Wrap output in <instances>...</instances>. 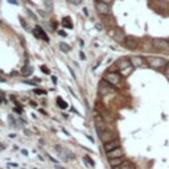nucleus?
<instances>
[{
    "instance_id": "obj_1",
    "label": "nucleus",
    "mask_w": 169,
    "mask_h": 169,
    "mask_svg": "<svg viewBox=\"0 0 169 169\" xmlns=\"http://www.w3.org/2000/svg\"><path fill=\"white\" fill-rule=\"evenodd\" d=\"M54 151H56V153L58 155V157L62 159L63 161H69V160L75 159V155L69 148H63V147H61V145H56L54 147Z\"/></svg>"
},
{
    "instance_id": "obj_2",
    "label": "nucleus",
    "mask_w": 169,
    "mask_h": 169,
    "mask_svg": "<svg viewBox=\"0 0 169 169\" xmlns=\"http://www.w3.org/2000/svg\"><path fill=\"white\" fill-rule=\"evenodd\" d=\"M98 91H99V94L102 95V97H106V95H111L116 91L115 86H112L111 83H108L107 81H104V79H102V81L99 82V86H98Z\"/></svg>"
},
{
    "instance_id": "obj_3",
    "label": "nucleus",
    "mask_w": 169,
    "mask_h": 169,
    "mask_svg": "<svg viewBox=\"0 0 169 169\" xmlns=\"http://www.w3.org/2000/svg\"><path fill=\"white\" fill-rule=\"evenodd\" d=\"M103 79L104 81H107L108 83H111L112 86H122V77L119 73H116V72H108V73H106L103 77Z\"/></svg>"
},
{
    "instance_id": "obj_4",
    "label": "nucleus",
    "mask_w": 169,
    "mask_h": 169,
    "mask_svg": "<svg viewBox=\"0 0 169 169\" xmlns=\"http://www.w3.org/2000/svg\"><path fill=\"white\" fill-rule=\"evenodd\" d=\"M147 61H148V65L151 67H153V69H161V67H165L168 65L167 60L162 57H155V56H151L147 58Z\"/></svg>"
},
{
    "instance_id": "obj_5",
    "label": "nucleus",
    "mask_w": 169,
    "mask_h": 169,
    "mask_svg": "<svg viewBox=\"0 0 169 169\" xmlns=\"http://www.w3.org/2000/svg\"><path fill=\"white\" fill-rule=\"evenodd\" d=\"M95 10H97V12L99 15H110V13H111L110 4L100 1V0H97V1H95Z\"/></svg>"
},
{
    "instance_id": "obj_6",
    "label": "nucleus",
    "mask_w": 169,
    "mask_h": 169,
    "mask_svg": "<svg viewBox=\"0 0 169 169\" xmlns=\"http://www.w3.org/2000/svg\"><path fill=\"white\" fill-rule=\"evenodd\" d=\"M152 45L157 50H168L169 49V42L164 38H155L152 41Z\"/></svg>"
},
{
    "instance_id": "obj_7",
    "label": "nucleus",
    "mask_w": 169,
    "mask_h": 169,
    "mask_svg": "<svg viewBox=\"0 0 169 169\" xmlns=\"http://www.w3.org/2000/svg\"><path fill=\"white\" fill-rule=\"evenodd\" d=\"M123 45L128 49V50H135L137 48V40L132 36H125L124 41H123Z\"/></svg>"
},
{
    "instance_id": "obj_8",
    "label": "nucleus",
    "mask_w": 169,
    "mask_h": 169,
    "mask_svg": "<svg viewBox=\"0 0 169 169\" xmlns=\"http://www.w3.org/2000/svg\"><path fill=\"white\" fill-rule=\"evenodd\" d=\"M108 36L110 37H112L114 40H116V41H124V38H125V36L123 35V32L120 29H118V28H115V29H110V32H108Z\"/></svg>"
},
{
    "instance_id": "obj_9",
    "label": "nucleus",
    "mask_w": 169,
    "mask_h": 169,
    "mask_svg": "<svg viewBox=\"0 0 169 169\" xmlns=\"http://www.w3.org/2000/svg\"><path fill=\"white\" fill-rule=\"evenodd\" d=\"M100 139H102L103 143H108V141L116 139V135H115V132L111 130H104L102 134H100Z\"/></svg>"
},
{
    "instance_id": "obj_10",
    "label": "nucleus",
    "mask_w": 169,
    "mask_h": 169,
    "mask_svg": "<svg viewBox=\"0 0 169 169\" xmlns=\"http://www.w3.org/2000/svg\"><path fill=\"white\" fill-rule=\"evenodd\" d=\"M33 35H35V37H37V38H41V40H44V41H46L49 42V36L45 33V30L41 28V27H36L35 29H33Z\"/></svg>"
},
{
    "instance_id": "obj_11",
    "label": "nucleus",
    "mask_w": 169,
    "mask_h": 169,
    "mask_svg": "<svg viewBox=\"0 0 169 169\" xmlns=\"http://www.w3.org/2000/svg\"><path fill=\"white\" fill-rule=\"evenodd\" d=\"M119 147H120V141L118 139H114L111 141H108V143H104V151H106V153L115 148H119Z\"/></svg>"
},
{
    "instance_id": "obj_12",
    "label": "nucleus",
    "mask_w": 169,
    "mask_h": 169,
    "mask_svg": "<svg viewBox=\"0 0 169 169\" xmlns=\"http://www.w3.org/2000/svg\"><path fill=\"white\" fill-rule=\"evenodd\" d=\"M106 155H107V159H114V157H123L124 153H123V149L119 147V148H115L110 151V152H107Z\"/></svg>"
},
{
    "instance_id": "obj_13",
    "label": "nucleus",
    "mask_w": 169,
    "mask_h": 169,
    "mask_svg": "<svg viewBox=\"0 0 169 169\" xmlns=\"http://www.w3.org/2000/svg\"><path fill=\"white\" fill-rule=\"evenodd\" d=\"M130 60H131V65L134 67H141L144 65V58L140 56H134V57H131Z\"/></svg>"
},
{
    "instance_id": "obj_14",
    "label": "nucleus",
    "mask_w": 169,
    "mask_h": 169,
    "mask_svg": "<svg viewBox=\"0 0 169 169\" xmlns=\"http://www.w3.org/2000/svg\"><path fill=\"white\" fill-rule=\"evenodd\" d=\"M130 66H132L130 58H122V60L118 61V67L120 70H124V69H127V67H130Z\"/></svg>"
},
{
    "instance_id": "obj_15",
    "label": "nucleus",
    "mask_w": 169,
    "mask_h": 169,
    "mask_svg": "<svg viewBox=\"0 0 169 169\" xmlns=\"http://www.w3.org/2000/svg\"><path fill=\"white\" fill-rule=\"evenodd\" d=\"M124 161L123 157H114V159H108V162L112 168H119L122 165V162Z\"/></svg>"
},
{
    "instance_id": "obj_16",
    "label": "nucleus",
    "mask_w": 169,
    "mask_h": 169,
    "mask_svg": "<svg viewBox=\"0 0 169 169\" xmlns=\"http://www.w3.org/2000/svg\"><path fill=\"white\" fill-rule=\"evenodd\" d=\"M119 169H135V164L128 161V160H124V161L122 162V165L119 167Z\"/></svg>"
},
{
    "instance_id": "obj_17",
    "label": "nucleus",
    "mask_w": 169,
    "mask_h": 169,
    "mask_svg": "<svg viewBox=\"0 0 169 169\" xmlns=\"http://www.w3.org/2000/svg\"><path fill=\"white\" fill-rule=\"evenodd\" d=\"M21 74L25 75V77L32 75V74H33V67L29 66V65H25V66L23 67V70H21Z\"/></svg>"
},
{
    "instance_id": "obj_18",
    "label": "nucleus",
    "mask_w": 169,
    "mask_h": 169,
    "mask_svg": "<svg viewBox=\"0 0 169 169\" xmlns=\"http://www.w3.org/2000/svg\"><path fill=\"white\" fill-rule=\"evenodd\" d=\"M45 10H46L49 13H52L53 12V10H54V5H53V1L52 0H45Z\"/></svg>"
},
{
    "instance_id": "obj_19",
    "label": "nucleus",
    "mask_w": 169,
    "mask_h": 169,
    "mask_svg": "<svg viewBox=\"0 0 169 169\" xmlns=\"http://www.w3.org/2000/svg\"><path fill=\"white\" fill-rule=\"evenodd\" d=\"M62 25L65 27V28H69V29H72V28H73V23H72V19H70V17H63V19H62Z\"/></svg>"
},
{
    "instance_id": "obj_20",
    "label": "nucleus",
    "mask_w": 169,
    "mask_h": 169,
    "mask_svg": "<svg viewBox=\"0 0 169 169\" xmlns=\"http://www.w3.org/2000/svg\"><path fill=\"white\" fill-rule=\"evenodd\" d=\"M60 49H61V52H63V53H69V52L72 50L70 45L66 44V42H60Z\"/></svg>"
},
{
    "instance_id": "obj_21",
    "label": "nucleus",
    "mask_w": 169,
    "mask_h": 169,
    "mask_svg": "<svg viewBox=\"0 0 169 169\" xmlns=\"http://www.w3.org/2000/svg\"><path fill=\"white\" fill-rule=\"evenodd\" d=\"M57 104H58V107H60V108H62V110H65V108H67V107H69V104H67L61 97L57 98Z\"/></svg>"
},
{
    "instance_id": "obj_22",
    "label": "nucleus",
    "mask_w": 169,
    "mask_h": 169,
    "mask_svg": "<svg viewBox=\"0 0 169 169\" xmlns=\"http://www.w3.org/2000/svg\"><path fill=\"white\" fill-rule=\"evenodd\" d=\"M132 72H134V66H130V67H127V69H124V70H120V74L124 77V78H127Z\"/></svg>"
},
{
    "instance_id": "obj_23",
    "label": "nucleus",
    "mask_w": 169,
    "mask_h": 169,
    "mask_svg": "<svg viewBox=\"0 0 169 169\" xmlns=\"http://www.w3.org/2000/svg\"><path fill=\"white\" fill-rule=\"evenodd\" d=\"M94 119H95V124H97V127H98V128H99V125H102V127H104V122H103L102 116L95 115V116H94Z\"/></svg>"
},
{
    "instance_id": "obj_24",
    "label": "nucleus",
    "mask_w": 169,
    "mask_h": 169,
    "mask_svg": "<svg viewBox=\"0 0 169 169\" xmlns=\"http://www.w3.org/2000/svg\"><path fill=\"white\" fill-rule=\"evenodd\" d=\"M67 1L73 5H81L82 3H83V0H67Z\"/></svg>"
},
{
    "instance_id": "obj_25",
    "label": "nucleus",
    "mask_w": 169,
    "mask_h": 169,
    "mask_svg": "<svg viewBox=\"0 0 169 169\" xmlns=\"http://www.w3.org/2000/svg\"><path fill=\"white\" fill-rule=\"evenodd\" d=\"M27 15H28V16L30 17V19H33V20H37V16H36V15L33 13V12L30 11V10H27Z\"/></svg>"
},
{
    "instance_id": "obj_26",
    "label": "nucleus",
    "mask_w": 169,
    "mask_h": 169,
    "mask_svg": "<svg viewBox=\"0 0 169 169\" xmlns=\"http://www.w3.org/2000/svg\"><path fill=\"white\" fill-rule=\"evenodd\" d=\"M85 161H86V162H89V164H90L91 167H95V162L93 161V160H91V157H89V156H86V157H85Z\"/></svg>"
},
{
    "instance_id": "obj_27",
    "label": "nucleus",
    "mask_w": 169,
    "mask_h": 169,
    "mask_svg": "<svg viewBox=\"0 0 169 169\" xmlns=\"http://www.w3.org/2000/svg\"><path fill=\"white\" fill-rule=\"evenodd\" d=\"M164 74H165V77H167V78L169 79V63L164 67Z\"/></svg>"
},
{
    "instance_id": "obj_28",
    "label": "nucleus",
    "mask_w": 169,
    "mask_h": 169,
    "mask_svg": "<svg viewBox=\"0 0 169 169\" xmlns=\"http://www.w3.org/2000/svg\"><path fill=\"white\" fill-rule=\"evenodd\" d=\"M35 93H36V94H40V95H45V94H46V91H45V90H41V89H36Z\"/></svg>"
},
{
    "instance_id": "obj_29",
    "label": "nucleus",
    "mask_w": 169,
    "mask_h": 169,
    "mask_svg": "<svg viewBox=\"0 0 169 169\" xmlns=\"http://www.w3.org/2000/svg\"><path fill=\"white\" fill-rule=\"evenodd\" d=\"M41 70L45 73V74H50V70H49L46 66H41Z\"/></svg>"
},
{
    "instance_id": "obj_30",
    "label": "nucleus",
    "mask_w": 169,
    "mask_h": 169,
    "mask_svg": "<svg viewBox=\"0 0 169 169\" xmlns=\"http://www.w3.org/2000/svg\"><path fill=\"white\" fill-rule=\"evenodd\" d=\"M7 167H10V168H19V165H17L16 162H8Z\"/></svg>"
},
{
    "instance_id": "obj_31",
    "label": "nucleus",
    "mask_w": 169,
    "mask_h": 169,
    "mask_svg": "<svg viewBox=\"0 0 169 169\" xmlns=\"http://www.w3.org/2000/svg\"><path fill=\"white\" fill-rule=\"evenodd\" d=\"M8 3H10V4H13V5H19V1H17V0H8Z\"/></svg>"
},
{
    "instance_id": "obj_32",
    "label": "nucleus",
    "mask_w": 169,
    "mask_h": 169,
    "mask_svg": "<svg viewBox=\"0 0 169 169\" xmlns=\"http://www.w3.org/2000/svg\"><path fill=\"white\" fill-rule=\"evenodd\" d=\"M58 35H60V36H62V37H66V33H65V30H58Z\"/></svg>"
},
{
    "instance_id": "obj_33",
    "label": "nucleus",
    "mask_w": 169,
    "mask_h": 169,
    "mask_svg": "<svg viewBox=\"0 0 169 169\" xmlns=\"http://www.w3.org/2000/svg\"><path fill=\"white\" fill-rule=\"evenodd\" d=\"M37 11H38V13H40V15H41V16H42V17H45V16H46V13H45V12H44V11H42V10H37Z\"/></svg>"
},
{
    "instance_id": "obj_34",
    "label": "nucleus",
    "mask_w": 169,
    "mask_h": 169,
    "mask_svg": "<svg viewBox=\"0 0 169 169\" xmlns=\"http://www.w3.org/2000/svg\"><path fill=\"white\" fill-rule=\"evenodd\" d=\"M48 159H49V160H50V161H53V162H58V161H57V160H56V159H53V157H52V156H50V155H48Z\"/></svg>"
},
{
    "instance_id": "obj_35",
    "label": "nucleus",
    "mask_w": 169,
    "mask_h": 169,
    "mask_svg": "<svg viewBox=\"0 0 169 169\" xmlns=\"http://www.w3.org/2000/svg\"><path fill=\"white\" fill-rule=\"evenodd\" d=\"M15 111H16L17 114H21V111H23V110H21L20 107H17V108H16V107H15Z\"/></svg>"
},
{
    "instance_id": "obj_36",
    "label": "nucleus",
    "mask_w": 169,
    "mask_h": 169,
    "mask_svg": "<svg viewBox=\"0 0 169 169\" xmlns=\"http://www.w3.org/2000/svg\"><path fill=\"white\" fill-rule=\"evenodd\" d=\"M3 149H5V145H4V144L0 143V151H3Z\"/></svg>"
},
{
    "instance_id": "obj_37",
    "label": "nucleus",
    "mask_w": 169,
    "mask_h": 169,
    "mask_svg": "<svg viewBox=\"0 0 169 169\" xmlns=\"http://www.w3.org/2000/svg\"><path fill=\"white\" fill-rule=\"evenodd\" d=\"M100 1H103V3H107V4H110V3H111L112 0H100Z\"/></svg>"
},
{
    "instance_id": "obj_38",
    "label": "nucleus",
    "mask_w": 169,
    "mask_h": 169,
    "mask_svg": "<svg viewBox=\"0 0 169 169\" xmlns=\"http://www.w3.org/2000/svg\"><path fill=\"white\" fill-rule=\"evenodd\" d=\"M52 81H53L54 83H56V82H57V78H56V77H52Z\"/></svg>"
},
{
    "instance_id": "obj_39",
    "label": "nucleus",
    "mask_w": 169,
    "mask_h": 169,
    "mask_svg": "<svg viewBox=\"0 0 169 169\" xmlns=\"http://www.w3.org/2000/svg\"><path fill=\"white\" fill-rule=\"evenodd\" d=\"M83 13L86 15V16H87V15H89V12H87V10H86V8H83Z\"/></svg>"
},
{
    "instance_id": "obj_40",
    "label": "nucleus",
    "mask_w": 169,
    "mask_h": 169,
    "mask_svg": "<svg viewBox=\"0 0 169 169\" xmlns=\"http://www.w3.org/2000/svg\"><path fill=\"white\" fill-rule=\"evenodd\" d=\"M56 169H66V168H63V167H60V165H57V168Z\"/></svg>"
},
{
    "instance_id": "obj_41",
    "label": "nucleus",
    "mask_w": 169,
    "mask_h": 169,
    "mask_svg": "<svg viewBox=\"0 0 169 169\" xmlns=\"http://www.w3.org/2000/svg\"><path fill=\"white\" fill-rule=\"evenodd\" d=\"M0 82H5V79L3 78V77H0Z\"/></svg>"
},
{
    "instance_id": "obj_42",
    "label": "nucleus",
    "mask_w": 169,
    "mask_h": 169,
    "mask_svg": "<svg viewBox=\"0 0 169 169\" xmlns=\"http://www.w3.org/2000/svg\"><path fill=\"white\" fill-rule=\"evenodd\" d=\"M33 169H37V168H33Z\"/></svg>"
}]
</instances>
